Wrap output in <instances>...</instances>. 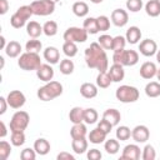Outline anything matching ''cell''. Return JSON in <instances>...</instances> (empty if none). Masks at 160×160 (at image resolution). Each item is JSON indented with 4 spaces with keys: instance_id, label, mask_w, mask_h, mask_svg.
<instances>
[{
    "instance_id": "1",
    "label": "cell",
    "mask_w": 160,
    "mask_h": 160,
    "mask_svg": "<svg viewBox=\"0 0 160 160\" xmlns=\"http://www.w3.org/2000/svg\"><path fill=\"white\" fill-rule=\"evenodd\" d=\"M85 62L90 69H96L99 72L106 71L109 60L105 49L101 48L99 42H91L90 46L85 49Z\"/></svg>"
},
{
    "instance_id": "2",
    "label": "cell",
    "mask_w": 160,
    "mask_h": 160,
    "mask_svg": "<svg viewBox=\"0 0 160 160\" xmlns=\"http://www.w3.org/2000/svg\"><path fill=\"white\" fill-rule=\"evenodd\" d=\"M62 94V85L59 81H48L44 86L38 89V98L41 101H50Z\"/></svg>"
},
{
    "instance_id": "3",
    "label": "cell",
    "mask_w": 160,
    "mask_h": 160,
    "mask_svg": "<svg viewBox=\"0 0 160 160\" xmlns=\"http://www.w3.org/2000/svg\"><path fill=\"white\" fill-rule=\"evenodd\" d=\"M18 65L20 69L25 70V71H32V70H38L41 65V59L40 55L38 52H24L20 55L19 60H18Z\"/></svg>"
},
{
    "instance_id": "4",
    "label": "cell",
    "mask_w": 160,
    "mask_h": 160,
    "mask_svg": "<svg viewBox=\"0 0 160 160\" xmlns=\"http://www.w3.org/2000/svg\"><path fill=\"white\" fill-rule=\"evenodd\" d=\"M114 64H120L122 66H134L139 61V54L135 50H120L112 54Z\"/></svg>"
},
{
    "instance_id": "5",
    "label": "cell",
    "mask_w": 160,
    "mask_h": 160,
    "mask_svg": "<svg viewBox=\"0 0 160 160\" xmlns=\"http://www.w3.org/2000/svg\"><path fill=\"white\" fill-rule=\"evenodd\" d=\"M139 90L135 86L130 85H121L116 89L115 96L120 102L128 104V102H135L139 99Z\"/></svg>"
},
{
    "instance_id": "6",
    "label": "cell",
    "mask_w": 160,
    "mask_h": 160,
    "mask_svg": "<svg viewBox=\"0 0 160 160\" xmlns=\"http://www.w3.org/2000/svg\"><path fill=\"white\" fill-rule=\"evenodd\" d=\"M29 121H30V116L26 111H16L11 120H10V130L11 131H24L28 125H29Z\"/></svg>"
},
{
    "instance_id": "7",
    "label": "cell",
    "mask_w": 160,
    "mask_h": 160,
    "mask_svg": "<svg viewBox=\"0 0 160 160\" xmlns=\"http://www.w3.org/2000/svg\"><path fill=\"white\" fill-rule=\"evenodd\" d=\"M34 15L38 16H48L54 12L55 10V2L50 0H35L30 4Z\"/></svg>"
},
{
    "instance_id": "8",
    "label": "cell",
    "mask_w": 160,
    "mask_h": 160,
    "mask_svg": "<svg viewBox=\"0 0 160 160\" xmlns=\"http://www.w3.org/2000/svg\"><path fill=\"white\" fill-rule=\"evenodd\" d=\"M88 31L84 28H76V26H71L68 28L62 35L65 41H72V42H85L88 40Z\"/></svg>"
},
{
    "instance_id": "9",
    "label": "cell",
    "mask_w": 160,
    "mask_h": 160,
    "mask_svg": "<svg viewBox=\"0 0 160 160\" xmlns=\"http://www.w3.org/2000/svg\"><path fill=\"white\" fill-rule=\"evenodd\" d=\"M6 100H8V104H9L10 108L20 109V108L24 106V104L26 101V98H25V95L20 90H12V91H10L8 94Z\"/></svg>"
},
{
    "instance_id": "10",
    "label": "cell",
    "mask_w": 160,
    "mask_h": 160,
    "mask_svg": "<svg viewBox=\"0 0 160 160\" xmlns=\"http://www.w3.org/2000/svg\"><path fill=\"white\" fill-rule=\"evenodd\" d=\"M140 156H141L140 148L136 144H129L122 149L120 159L121 160H139Z\"/></svg>"
},
{
    "instance_id": "11",
    "label": "cell",
    "mask_w": 160,
    "mask_h": 160,
    "mask_svg": "<svg viewBox=\"0 0 160 160\" xmlns=\"http://www.w3.org/2000/svg\"><path fill=\"white\" fill-rule=\"evenodd\" d=\"M139 51L141 55L149 58L158 52V45L152 39H145L139 44Z\"/></svg>"
},
{
    "instance_id": "12",
    "label": "cell",
    "mask_w": 160,
    "mask_h": 160,
    "mask_svg": "<svg viewBox=\"0 0 160 160\" xmlns=\"http://www.w3.org/2000/svg\"><path fill=\"white\" fill-rule=\"evenodd\" d=\"M129 21V14L126 10L124 9H115L111 12V22L118 26V28H122L128 24Z\"/></svg>"
},
{
    "instance_id": "13",
    "label": "cell",
    "mask_w": 160,
    "mask_h": 160,
    "mask_svg": "<svg viewBox=\"0 0 160 160\" xmlns=\"http://www.w3.org/2000/svg\"><path fill=\"white\" fill-rule=\"evenodd\" d=\"M131 138L136 142H145L150 138V131L145 125H136L131 130Z\"/></svg>"
},
{
    "instance_id": "14",
    "label": "cell",
    "mask_w": 160,
    "mask_h": 160,
    "mask_svg": "<svg viewBox=\"0 0 160 160\" xmlns=\"http://www.w3.org/2000/svg\"><path fill=\"white\" fill-rule=\"evenodd\" d=\"M140 76L142 79H146V80H150L152 79L154 76H156V72H158V69H156V65L151 61H146L144 62L141 66H140Z\"/></svg>"
},
{
    "instance_id": "15",
    "label": "cell",
    "mask_w": 160,
    "mask_h": 160,
    "mask_svg": "<svg viewBox=\"0 0 160 160\" xmlns=\"http://www.w3.org/2000/svg\"><path fill=\"white\" fill-rule=\"evenodd\" d=\"M36 76L41 81H51L54 78V69L50 66V64H41L40 68L36 70Z\"/></svg>"
},
{
    "instance_id": "16",
    "label": "cell",
    "mask_w": 160,
    "mask_h": 160,
    "mask_svg": "<svg viewBox=\"0 0 160 160\" xmlns=\"http://www.w3.org/2000/svg\"><path fill=\"white\" fill-rule=\"evenodd\" d=\"M108 72H109V75L112 80V82H120L125 78L124 66L120 65V64H112L110 66V69H108Z\"/></svg>"
},
{
    "instance_id": "17",
    "label": "cell",
    "mask_w": 160,
    "mask_h": 160,
    "mask_svg": "<svg viewBox=\"0 0 160 160\" xmlns=\"http://www.w3.org/2000/svg\"><path fill=\"white\" fill-rule=\"evenodd\" d=\"M42 55H44V59H45L49 64H51V65L59 62L60 52H59V50H58L55 46H48V48L44 50Z\"/></svg>"
},
{
    "instance_id": "18",
    "label": "cell",
    "mask_w": 160,
    "mask_h": 160,
    "mask_svg": "<svg viewBox=\"0 0 160 160\" xmlns=\"http://www.w3.org/2000/svg\"><path fill=\"white\" fill-rule=\"evenodd\" d=\"M80 94L85 99H92L98 95V85H94L91 82H84L80 86Z\"/></svg>"
},
{
    "instance_id": "19",
    "label": "cell",
    "mask_w": 160,
    "mask_h": 160,
    "mask_svg": "<svg viewBox=\"0 0 160 160\" xmlns=\"http://www.w3.org/2000/svg\"><path fill=\"white\" fill-rule=\"evenodd\" d=\"M102 119H105V120H108L109 122H111L112 126H116V125L120 122V120H121V114H120V111L116 110V109H108V110L104 111Z\"/></svg>"
},
{
    "instance_id": "20",
    "label": "cell",
    "mask_w": 160,
    "mask_h": 160,
    "mask_svg": "<svg viewBox=\"0 0 160 160\" xmlns=\"http://www.w3.org/2000/svg\"><path fill=\"white\" fill-rule=\"evenodd\" d=\"M26 32L30 38L36 39L39 38L44 31H42V26L38 22V21H29L26 24Z\"/></svg>"
},
{
    "instance_id": "21",
    "label": "cell",
    "mask_w": 160,
    "mask_h": 160,
    "mask_svg": "<svg viewBox=\"0 0 160 160\" xmlns=\"http://www.w3.org/2000/svg\"><path fill=\"white\" fill-rule=\"evenodd\" d=\"M125 39L129 44H136L139 42V40L141 39V30L138 26H130L126 30V35Z\"/></svg>"
},
{
    "instance_id": "22",
    "label": "cell",
    "mask_w": 160,
    "mask_h": 160,
    "mask_svg": "<svg viewBox=\"0 0 160 160\" xmlns=\"http://www.w3.org/2000/svg\"><path fill=\"white\" fill-rule=\"evenodd\" d=\"M5 54L9 58H18L19 55H21V45H20V42H18L15 40L9 41L6 48H5Z\"/></svg>"
},
{
    "instance_id": "23",
    "label": "cell",
    "mask_w": 160,
    "mask_h": 160,
    "mask_svg": "<svg viewBox=\"0 0 160 160\" xmlns=\"http://www.w3.org/2000/svg\"><path fill=\"white\" fill-rule=\"evenodd\" d=\"M106 132H104L100 128H95V129H92L90 132H89V140H90V142H92V144H101V142H104L105 140H106Z\"/></svg>"
},
{
    "instance_id": "24",
    "label": "cell",
    "mask_w": 160,
    "mask_h": 160,
    "mask_svg": "<svg viewBox=\"0 0 160 160\" xmlns=\"http://www.w3.org/2000/svg\"><path fill=\"white\" fill-rule=\"evenodd\" d=\"M34 149L39 155H46L50 151V142L44 138H39L34 142Z\"/></svg>"
},
{
    "instance_id": "25",
    "label": "cell",
    "mask_w": 160,
    "mask_h": 160,
    "mask_svg": "<svg viewBox=\"0 0 160 160\" xmlns=\"http://www.w3.org/2000/svg\"><path fill=\"white\" fill-rule=\"evenodd\" d=\"M88 134V129L86 125L80 122V124H74L72 128L70 129V135L71 139H80V138H85Z\"/></svg>"
},
{
    "instance_id": "26",
    "label": "cell",
    "mask_w": 160,
    "mask_h": 160,
    "mask_svg": "<svg viewBox=\"0 0 160 160\" xmlns=\"http://www.w3.org/2000/svg\"><path fill=\"white\" fill-rule=\"evenodd\" d=\"M69 120L72 124H80L84 122V109L80 106H75L69 112Z\"/></svg>"
},
{
    "instance_id": "27",
    "label": "cell",
    "mask_w": 160,
    "mask_h": 160,
    "mask_svg": "<svg viewBox=\"0 0 160 160\" xmlns=\"http://www.w3.org/2000/svg\"><path fill=\"white\" fill-rule=\"evenodd\" d=\"M71 148H72V150H74L75 154H84L88 150V140L85 138L72 139Z\"/></svg>"
},
{
    "instance_id": "28",
    "label": "cell",
    "mask_w": 160,
    "mask_h": 160,
    "mask_svg": "<svg viewBox=\"0 0 160 160\" xmlns=\"http://www.w3.org/2000/svg\"><path fill=\"white\" fill-rule=\"evenodd\" d=\"M111 82H112V80H111V78H110L108 71H100L98 74V76H96V85H98V88L106 89V88H109L111 85Z\"/></svg>"
},
{
    "instance_id": "29",
    "label": "cell",
    "mask_w": 160,
    "mask_h": 160,
    "mask_svg": "<svg viewBox=\"0 0 160 160\" xmlns=\"http://www.w3.org/2000/svg\"><path fill=\"white\" fill-rule=\"evenodd\" d=\"M72 12L79 18H84L89 12V6L84 1H75L72 4Z\"/></svg>"
},
{
    "instance_id": "30",
    "label": "cell",
    "mask_w": 160,
    "mask_h": 160,
    "mask_svg": "<svg viewBox=\"0 0 160 160\" xmlns=\"http://www.w3.org/2000/svg\"><path fill=\"white\" fill-rule=\"evenodd\" d=\"M145 94L149 98H158L160 96V82L150 81L145 86Z\"/></svg>"
},
{
    "instance_id": "31",
    "label": "cell",
    "mask_w": 160,
    "mask_h": 160,
    "mask_svg": "<svg viewBox=\"0 0 160 160\" xmlns=\"http://www.w3.org/2000/svg\"><path fill=\"white\" fill-rule=\"evenodd\" d=\"M82 28L88 31V34H98L99 32V28H98V21H96V18H86L84 20V24H82Z\"/></svg>"
},
{
    "instance_id": "32",
    "label": "cell",
    "mask_w": 160,
    "mask_h": 160,
    "mask_svg": "<svg viewBox=\"0 0 160 160\" xmlns=\"http://www.w3.org/2000/svg\"><path fill=\"white\" fill-rule=\"evenodd\" d=\"M145 11L150 18H156L160 15V6L156 0H149L145 4Z\"/></svg>"
},
{
    "instance_id": "33",
    "label": "cell",
    "mask_w": 160,
    "mask_h": 160,
    "mask_svg": "<svg viewBox=\"0 0 160 160\" xmlns=\"http://www.w3.org/2000/svg\"><path fill=\"white\" fill-rule=\"evenodd\" d=\"M62 52L68 56V58H74L78 54V45L76 42L72 41H65L62 44Z\"/></svg>"
},
{
    "instance_id": "34",
    "label": "cell",
    "mask_w": 160,
    "mask_h": 160,
    "mask_svg": "<svg viewBox=\"0 0 160 160\" xmlns=\"http://www.w3.org/2000/svg\"><path fill=\"white\" fill-rule=\"evenodd\" d=\"M98 118H99V114L95 109L92 108L84 109V122L85 124H95Z\"/></svg>"
},
{
    "instance_id": "35",
    "label": "cell",
    "mask_w": 160,
    "mask_h": 160,
    "mask_svg": "<svg viewBox=\"0 0 160 160\" xmlns=\"http://www.w3.org/2000/svg\"><path fill=\"white\" fill-rule=\"evenodd\" d=\"M104 149L106 150L108 154L114 155V154H116V152L119 151V149H120V144H119L118 139H109V140L105 141V144H104Z\"/></svg>"
},
{
    "instance_id": "36",
    "label": "cell",
    "mask_w": 160,
    "mask_h": 160,
    "mask_svg": "<svg viewBox=\"0 0 160 160\" xmlns=\"http://www.w3.org/2000/svg\"><path fill=\"white\" fill-rule=\"evenodd\" d=\"M42 31L46 36H54L58 34V24L54 20H49L42 25Z\"/></svg>"
},
{
    "instance_id": "37",
    "label": "cell",
    "mask_w": 160,
    "mask_h": 160,
    "mask_svg": "<svg viewBox=\"0 0 160 160\" xmlns=\"http://www.w3.org/2000/svg\"><path fill=\"white\" fill-rule=\"evenodd\" d=\"M74 69H75V65H74L72 60H70L69 58L60 61V72H61V74H64V75H70V74H72Z\"/></svg>"
},
{
    "instance_id": "38",
    "label": "cell",
    "mask_w": 160,
    "mask_h": 160,
    "mask_svg": "<svg viewBox=\"0 0 160 160\" xmlns=\"http://www.w3.org/2000/svg\"><path fill=\"white\" fill-rule=\"evenodd\" d=\"M131 136V130L125 126V125H121V126H118L116 129V139L120 140V141H126L129 140Z\"/></svg>"
},
{
    "instance_id": "39",
    "label": "cell",
    "mask_w": 160,
    "mask_h": 160,
    "mask_svg": "<svg viewBox=\"0 0 160 160\" xmlns=\"http://www.w3.org/2000/svg\"><path fill=\"white\" fill-rule=\"evenodd\" d=\"M10 142L14 146H21L25 142V134L24 131H11Z\"/></svg>"
},
{
    "instance_id": "40",
    "label": "cell",
    "mask_w": 160,
    "mask_h": 160,
    "mask_svg": "<svg viewBox=\"0 0 160 160\" xmlns=\"http://www.w3.org/2000/svg\"><path fill=\"white\" fill-rule=\"evenodd\" d=\"M126 39L125 36H121V35H118L115 38H112V46H111V50L115 52V51H120V50H124L125 49V45H126Z\"/></svg>"
},
{
    "instance_id": "41",
    "label": "cell",
    "mask_w": 160,
    "mask_h": 160,
    "mask_svg": "<svg viewBox=\"0 0 160 160\" xmlns=\"http://www.w3.org/2000/svg\"><path fill=\"white\" fill-rule=\"evenodd\" d=\"M41 49H42V44L40 40H36V39H31L25 44V50L29 52H38L39 54Z\"/></svg>"
},
{
    "instance_id": "42",
    "label": "cell",
    "mask_w": 160,
    "mask_h": 160,
    "mask_svg": "<svg viewBox=\"0 0 160 160\" xmlns=\"http://www.w3.org/2000/svg\"><path fill=\"white\" fill-rule=\"evenodd\" d=\"M26 21H28V20H25L24 18H21L18 12H14V14L11 15V18H10V24H11V26L15 28V29L22 28V26L26 24Z\"/></svg>"
},
{
    "instance_id": "43",
    "label": "cell",
    "mask_w": 160,
    "mask_h": 160,
    "mask_svg": "<svg viewBox=\"0 0 160 160\" xmlns=\"http://www.w3.org/2000/svg\"><path fill=\"white\" fill-rule=\"evenodd\" d=\"M98 42H99L100 46L104 48L105 50H111V46H112V36H110V35H108V34L100 35V38L98 39Z\"/></svg>"
},
{
    "instance_id": "44",
    "label": "cell",
    "mask_w": 160,
    "mask_h": 160,
    "mask_svg": "<svg viewBox=\"0 0 160 160\" xmlns=\"http://www.w3.org/2000/svg\"><path fill=\"white\" fill-rule=\"evenodd\" d=\"M10 152H11V145L5 140L0 141V160H6Z\"/></svg>"
},
{
    "instance_id": "45",
    "label": "cell",
    "mask_w": 160,
    "mask_h": 160,
    "mask_svg": "<svg viewBox=\"0 0 160 160\" xmlns=\"http://www.w3.org/2000/svg\"><path fill=\"white\" fill-rule=\"evenodd\" d=\"M141 158H142V160H154L156 158V151H155L154 146L152 145H146L142 149Z\"/></svg>"
},
{
    "instance_id": "46",
    "label": "cell",
    "mask_w": 160,
    "mask_h": 160,
    "mask_svg": "<svg viewBox=\"0 0 160 160\" xmlns=\"http://www.w3.org/2000/svg\"><path fill=\"white\" fill-rule=\"evenodd\" d=\"M142 0H126V9L131 12H138L142 8Z\"/></svg>"
},
{
    "instance_id": "47",
    "label": "cell",
    "mask_w": 160,
    "mask_h": 160,
    "mask_svg": "<svg viewBox=\"0 0 160 160\" xmlns=\"http://www.w3.org/2000/svg\"><path fill=\"white\" fill-rule=\"evenodd\" d=\"M96 21H98L99 31H106V30H109V28H110V20H109L108 16L100 15V16L96 18Z\"/></svg>"
},
{
    "instance_id": "48",
    "label": "cell",
    "mask_w": 160,
    "mask_h": 160,
    "mask_svg": "<svg viewBox=\"0 0 160 160\" xmlns=\"http://www.w3.org/2000/svg\"><path fill=\"white\" fill-rule=\"evenodd\" d=\"M20 158H21V160H35V158H36V151H35V149L26 148V149L21 150Z\"/></svg>"
},
{
    "instance_id": "49",
    "label": "cell",
    "mask_w": 160,
    "mask_h": 160,
    "mask_svg": "<svg viewBox=\"0 0 160 160\" xmlns=\"http://www.w3.org/2000/svg\"><path fill=\"white\" fill-rule=\"evenodd\" d=\"M98 128H100L104 132L110 134V131H111V129H112V124L109 122V121L105 120V119H101V120L99 121V124H98Z\"/></svg>"
},
{
    "instance_id": "50",
    "label": "cell",
    "mask_w": 160,
    "mask_h": 160,
    "mask_svg": "<svg viewBox=\"0 0 160 160\" xmlns=\"http://www.w3.org/2000/svg\"><path fill=\"white\" fill-rule=\"evenodd\" d=\"M101 156L102 155H101L100 150H98V149H90L88 151V159L89 160H100Z\"/></svg>"
},
{
    "instance_id": "51",
    "label": "cell",
    "mask_w": 160,
    "mask_h": 160,
    "mask_svg": "<svg viewBox=\"0 0 160 160\" xmlns=\"http://www.w3.org/2000/svg\"><path fill=\"white\" fill-rule=\"evenodd\" d=\"M9 104H8V100L4 96H0V115H4L6 112V109H8Z\"/></svg>"
},
{
    "instance_id": "52",
    "label": "cell",
    "mask_w": 160,
    "mask_h": 160,
    "mask_svg": "<svg viewBox=\"0 0 160 160\" xmlns=\"http://www.w3.org/2000/svg\"><path fill=\"white\" fill-rule=\"evenodd\" d=\"M56 158H58V160H64V159H66V160H74L75 159L74 155H71L70 152H66V151H62V152L58 154Z\"/></svg>"
},
{
    "instance_id": "53",
    "label": "cell",
    "mask_w": 160,
    "mask_h": 160,
    "mask_svg": "<svg viewBox=\"0 0 160 160\" xmlns=\"http://www.w3.org/2000/svg\"><path fill=\"white\" fill-rule=\"evenodd\" d=\"M8 10H9V2H8V0H0V14L4 15V14L8 12Z\"/></svg>"
},
{
    "instance_id": "54",
    "label": "cell",
    "mask_w": 160,
    "mask_h": 160,
    "mask_svg": "<svg viewBox=\"0 0 160 160\" xmlns=\"http://www.w3.org/2000/svg\"><path fill=\"white\" fill-rule=\"evenodd\" d=\"M6 125H5V122L4 121H0V138H5V135H6Z\"/></svg>"
},
{
    "instance_id": "55",
    "label": "cell",
    "mask_w": 160,
    "mask_h": 160,
    "mask_svg": "<svg viewBox=\"0 0 160 160\" xmlns=\"http://www.w3.org/2000/svg\"><path fill=\"white\" fill-rule=\"evenodd\" d=\"M6 41H5V38L1 35L0 36V49H2V50H5V48H6Z\"/></svg>"
},
{
    "instance_id": "56",
    "label": "cell",
    "mask_w": 160,
    "mask_h": 160,
    "mask_svg": "<svg viewBox=\"0 0 160 160\" xmlns=\"http://www.w3.org/2000/svg\"><path fill=\"white\" fill-rule=\"evenodd\" d=\"M156 60L160 64V50H158V52H156Z\"/></svg>"
},
{
    "instance_id": "57",
    "label": "cell",
    "mask_w": 160,
    "mask_h": 160,
    "mask_svg": "<svg viewBox=\"0 0 160 160\" xmlns=\"http://www.w3.org/2000/svg\"><path fill=\"white\" fill-rule=\"evenodd\" d=\"M92 4H100V2H102L104 0H90Z\"/></svg>"
},
{
    "instance_id": "58",
    "label": "cell",
    "mask_w": 160,
    "mask_h": 160,
    "mask_svg": "<svg viewBox=\"0 0 160 160\" xmlns=\"http://www.w3.org/2000/svg\"><path fill=\"white\" fill-rule=\"evenodd\" d=\"M156 78H158V80H159V82H160V69H159L158 72H156Z\"/></svg>"
},
{
    "instance_id": "59",
    "label": "cell",
    "mask_w": 160,
    "mask_h": 160,
    "mask_svg": "<svg viewBox=\"0 0 160 160\" xmlns=\"http://www.w3.org/2000/svg\"><path fill=\"white\" fill-rule=\"evenodd\" d=\"M0 61H1V69L4 68V58L2 56H0Z\"/></svg>"
},
{
    "instance_id": "60",
    "label": "cell",
    "mask_w": 160,
    "mask_h": 160,
    "mask_svg": "<svg viewBox=\"0 0 160 160\" xmlns=\"http://www.w3.org/2000/svg\"><path fill=\"white\" fill-rule=\"evenodd\" d=\"M50 1H52V2H55V4H56V2H58V1H60V0H50Z\"/></svg>"
},
{
    "instance_id": "61",
    "label": "cell",
    "mask_w": 160,
    "mask_h": 160,
    "mask_svg": "<svg viewBox=\"0 0 160 160\" xmlns=\"http://www.w3.org/2000/svg\"><path fill=\"white\" fill-rule=\"evenodd\" d=\"M156 2L159 4V6H160V0H156Z\"/></svg>"
},
{
    "instance_id": "62",
    "label": "cell",
    "mask_w": 160,
    "mask_h": 160,
    "mask_svg": "<svg viewBox=\"0 0 160 160\" xmlns=\"http://www.w3.org/2000/svg\"><path fill=\"white\" fill-rule=\"evenodd\" d=\"M78 1H82V0H78Z\"/></svg>"
}]
</instances>
